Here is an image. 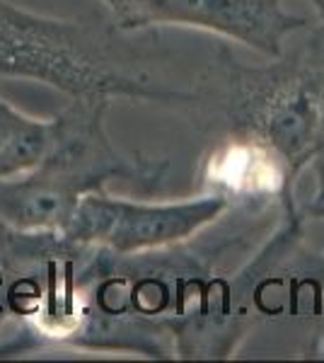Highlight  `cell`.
I'll list each match as a JSON object with an SVG mask.
<instances>
[{"label":"cell","instance_id":"1","mask_svg":"<svg viewBox=\"0 0 324 363\" xmlns=\"http://www.w3.org/2000/svg\"><path fill=\"white\" fill-rule=\"evenodd\" d=\"M189 104L216 116L220 136L267 153L298 199L300 177L324 150V37L312 29L303 46L267 63H245L218 44Z\"/></svg>","mask_w":324,"mask_h":363},{"label":"cell","instance_id":"2","mask_svg":"<svg viewBox=\"0 0 324 363\" xmlns=\"http://www.w3.org/2000/svg\"><path fill=\"white\" fill-rule=\"evenodd\" d=\"M107 97H70L56 119V138L34 169L0 182V223L17 230L63 233L80 199L114 182L143 194L162 191L169 160L126 153L107 131Z\"/></svg>","mask_w":324,"mask_h":363},{"label":"cell","instance_id":"3","mask_svg":"<svg viewBox=\"0 0 324 363\" xmlns=\"http://www.w3.org/2000/svg\"><path fill=\"white\" fill-rule=\"evenodd\" d=\"M116 29L39 15L0 0V78L49 85L68 97L189 104L191 92L152 80L116 44Z\"/></svg>","mask_w":324,"mask_h":363},{"label":"cell","instance_id":"4","mask_svg":"<svg viewBox=\"0 0 324 363\" xmlns=\"http://www.w3.org/2000/svg\"><path fill=\"white\" fill-rule=\"evenodd\" d=\"M233 201L220 191L172 201L116 196L109 189L80 199L63 235L85 245L135 255L186 242L228 213Z\"/></svg>","mask_w":324,"mask_h":363},{"label":"cell","instance_id":"5","mask_svg":"<svg viewBox=\"0 0 324 363\" xmlns=\"http://www.w3.org/2000/svg\"><path fill=\"white\" fill-rule=\"evenodd\" d=\"M109 25L119 34L155 27H191L238 42L257 54L276 58L310 20L284 8V0H99Z\"/></svg>","mask_w":324,"mask_h":363},{"label":"cell","instance_id":"6","mask_svg":"<svg viewBox=\"0 0 324 363\" xmlns=\"http://www.w3.org/2000/svg\"><path fill=\"white\" fill-rule=\"evenodd\" d=\"M288 286V318L315 322V337L305 356L324 359V233H305L281 262Z\"/></svg>","mask_w":324,"mask_h":363},{"label":"cell","instance_id":"7","mask_svg":"<svg viewBox=\"0 0 324 363\" xmlns=\"http://www.w3.org/2000/svg\"><path fill=\"white\" fill-rule=\"evenodd\" d=\"M56 138V119L32 116L0 97V182L34 169Z\"/></svg>","mask_w":324,"mask_h":363},{"label":"cell","instance_id":"8","mask_svg":"<svg viewBox=\"0 0 324 363\" xmlns=\"http://www.w3.org/2000/svg\"><path fill=\"white\" fill-rule=\"evenodd\" d=\"M310 169V191L298 196V213L308 223H324V150L308 165Z\"/></svg>","mask_w":324,"mask_h":363},{"label":"cell","instance_id":"9","mask_svg":"<svg viewBox=\"0 0 324 363\" xmlns=\"http://www.w3.org/2000/svg\"><path fill=\"white\" fill-rule=\"evenodd\" d=\"M312 5H315V10H317V29L315 32L320 34V37H324V0H310Z\"/></svg>","mask_w":324,"mask_h":363}]
</instances>
